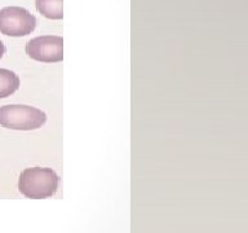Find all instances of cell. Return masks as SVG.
<instances>
[{
	"mask_svg": "<svg viewBox=\"0 0 248 233\" xmlns=\"http://www.w3.org/2000/svg\"><path fill=\"white\" fill-rule=\"evenodd\" d=\"M60 178L48 167H30L21 172L18 190L30 200H44L57 192Z\"/></svg>",
	"mask_w": 248,
	"mask_h": 233,
	"instance_id": "cell-1",
	"label": "cell"
},
{
	"mask_svg": "<svg viewBox=\"0 0 248 233\" xmlns=\"http://www.w3.org/2000/svg\"><path fill=\"white\" fill-rule=\"evenodd\" d=\"M46 122V114L29 105L0 106V126L9 130L31 131L40 128Z\"/></svg>",
	"mask_w": 248,
	"mask_h": 233,
	"instance_id": "cell-2",
	"label": "cell"
},
{
	"mask_svg": "<svg viewBox=\"0 0 248 233\" xmlns=\"http://www.w3.org/2000/svg\"><path fill=\"white\" fill-rule=\"evenodd\" d=\"M36 27V17L22 7H5L0 9V33L19 38L31 34Z\"/></svg>",
	"mask_w": 248,
	"mask_h": 233,
	"instance_id": "cell-3",
	"label": "cell"
},
{
	"mask_svg": "<svg viewBox=\"0 0 248 233\" xmlns=\"http://www.w3.org/2000/svg\"><path fill=\"white\" fill-rule=\"evenodd\" d=\"M26 53L40 62H60L63 60V39L57 35H42L26 44Z\"/></svg>",
	"mask_w": 248,
	"mask_h": 233,
	"instance_id": "cell-4",
	"label": "cell"
},
{
	"mask_svg": "<svg viewBox=\"0 0 248 233\" xmlns=\"http://www.w3.org/2000/svg\"><path fill=\"white\" fill-rule=\"evenodd\" d=\"M19 88L18 75L8 69H0V99L8 97Z\"/></svg>",
	"mask_w": 248,
	"mask_h": 233,
	"instance_id": "cell-5",
	"label": "cell"
},
{
	"mask_svg": "<svg viewBox=\"0 0 248 233\" xmlns=\"http://www.w3.org/2000/svg\"><path fill=\"white\" fill-rule=\"evenodd\" d=\"M36 9L49 19H61L63 17L62 0H36Z\"/></svg>",
	"mask_w": 248,
	"mask_h": 233,
	"instance_id": "cell-6",
	"label": "cell"
},
{
	"mask_svg": "<svg viewBox=\"0 0 248 233\" xmlns=\"http://www.w3.org/2000/svg\"><path fill=\"white\" fill-rule=\"evenodd\" d=\"M4 53H5V46H4V43L0 40V58L3 57Z\"/></svg>",
	"mask_w": 248,
	"mask_h": 233,
	"instance_id": "cell-7",
	"label": "cell"
}]
</instances>
